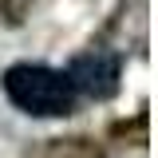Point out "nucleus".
Here are the masks:
<instances>
[{"mask_svg":"<svg viewBox=\"0 0 158 158\" xmlns=\"http://www.w3.org/2000/svg\"><path fill=\"white\" fill-rule=\"evenodd\" d=\"M0 83H4L8 103L32 118H63L79 103L67 71L48 67V63H12Z\"/></svg>","mask_w":158,"mask_h":158,"instance_id":"1","label":"nucleus"},{"mask_svg":"<svg viewBox=\"0 0 158 158\" xmlns=\"http://www.w3.org/2000/svg\"><path fill=\"white\" fill-rule=\"evenodd\" d=\"M63 71H67V79H71L75 95H83V99H111L118 91L123 59H118L115 52H107V48H91V52L75 56Z\"/></svg>","mask_w":158,"mask_h":158,"instance_id":"2","label":"nucleus"}]
</instances>
